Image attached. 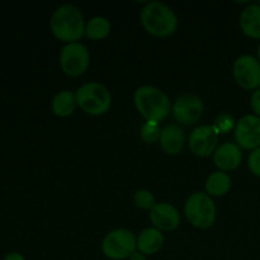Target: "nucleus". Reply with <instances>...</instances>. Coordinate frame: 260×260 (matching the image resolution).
I'll list each match as a JSON object with an SVG mask.
<instances>
[{"mask_svg": "<svg viewBox=\"0 0 260 260\" xmlns=\"http://www.w3.org/2000/svg\"><path fill=\"white\" fill-rule=\"evenodd\" d=\"M134 202L137 208L144 211H151L154 208V206L156 205L154 194L147 189L137 190L134 194Z\"/></svg>", "mask_w": 260, "mask_h": 260, "instance_id": "412c9836", "label": "nucleus"}, {"mask_svg": "<svg viewBox=\"0 0 260 260\" xmlns=\"http://www.w3.org/2000/svg\"><path fill=\"white\" fill-rule=\"evenodd\" d=\"M160 135H161V128L156 122L146 121L140 129V137L145 144H154L159 141Z\"/></svg>", "mask_w": 260, "mask_h": 260, "instance_id": "aec40b11", "label": "nucleus"}, {"mask_svg": "<svg viewBox=\"0 0 260 260\" xmlns=\"http://www.w3.org/2000/svg\"><path fill=\"white\" fill-rule=\"evenodd\" d=\"M135 107L146 121L160 123L172 112L170 99L161 89L152 85H142L134 94Z\"/></svg>", "mask_w": 260, "mask_h": 260, "instance_id": "f03ea898", "label": "nucleus"}, {"mask_svg": "<svg viewBox=\"0 0 260 260\" xmlns=\"http://www.w3.org/2000/svg\"><path fill=\"white\" fill-rule=\"evenodd\" d=\"M248 167L255 177L260 178V147L250 152L248 157Z\"/></svg>", "mask_w": 260, "mask_h": 260, "instance_id": "5701e85b", "label": "nucleus"}, {"mask_svg": "<svg viewBox=\"0 0 260 260\" xmlns=\"http://www.w3.org/2000/svg\"><path fill=\"white\" fill-rule=\"evenodd\" d=\"M231 185H233V180H231L230 175L218 170V172H213L208 175L205 183V190L211 197H221L230 192Z\"/></svg>", "mask_w": 260, "mask_h": 260, "instance_id": "f3484780", "label": "nucleus"}, {"mask_svg": "<svg viewBox=\"0 0 260 260\" xmlns=\"http://www.w3.org/2000/svg\"><path fill=\"white\" fill-rule=\"evenodd\" d=\"M150 221L155 229L162 231H173L179 226V211L170 203H156L150 211Z\"/></svg>", "mask_w": 260, "mask_h": 260, "instance_id": "f8f14e48", "label": "nucleus"}, {"mask_svg": "<svg viewBox=\"0 0 260 260\" xmlns=\"http://www.w3.org/2000/svg\"><path fill=\"white\" fill-rule=\"evenodd\" d=\"M141 24L154 37H169L177 30L178 17L174 10L160 2H150L140 14Z\"/></svg>", "mask_w": 260, "mask_h": 260, "instance_id": "7ed1b4c3", "label": "nucleus"}, {"mask_svg": "<svg viewBox=\"0 0 260 260\" xmlns=\"http://www.w3.org/2000/svg\"><path fill=\"white\" fill-rule=\"evenodd\" d=\"M233 75L236 84L245 90L260 88V61L253 55H241L234 61Z\"/></svg>", "mask_w": 260, "mask_h": 260, "instance_id": "6e6552de", "label": "nucleus"}, {"mask_svg": "<svg viewBox=\"0 0 260 260\" xmlns=\"http://www.w3.org/2000/svg\"><path fill=\"white\" fill-rule=\"evenodd\" d=\"M3 260H25V258L20 253L13 251V253L7 254V255L4 256V259H3Z\"/></svg>", "mask_w": 260, "mask_h": 260, "instance_id": "393cba45", "label": "nucleus"}, {"mask_svg": "<svg viewBox=\"0 0 260 260\" xmlns=\"http://www.w3.org/2000/svg\"><path fill=\"white\" fill-rule=\"evenodd\" d=\"M235 142L240 149L253 150L260 147V117L245 114L236 122L234 129Z\"/></svg>", "mask_w": 260, "mask_h": 260, "instance_id": "9d476101", "label": "nucleus"}, {"mask_svg": "<svg viewBox=\"0 0 260 260\" xmlns=\"http://www.w3.org/2000/svg\"><path fill=\"white\" fill-rule=\"evenodd\" d=\"M258 60L260 61V43H259V46H258Z\"/></svg>", "mask_w": 260, "mask_h": 260, "instance_id": "bb28decb", "label": "nucleus"}, {"mask_svg": "<svg viewBox=\"0 0 260 260\" xmlns=\"http://www.w3.org/2000/svg\"><path fill=\"white\" fill-rule=\"evenodd\" d=\"M212 126L215 127V129L218 132V135L229 134V132H231L233 129H235L236 122L231 114L223 113V114H220V116L216 118L215 123H213Z\"/></svg>", "mask_w": 260, "mask_h": 260, "instance_id": "4be33fe9", "label": "nucleus"}, {"mask_svg": "<svg viewBox=\"0 0 260 260\" xmlns=\"http://www.w3.org/2000/svg\"><path fill=\"white\" fill-rule=\"evenodd\" d=\"M243 160V151L234 142H226L218 146L213 154V162L221 172L235 170Z\"/></svg>", "mask_w": 260, "mask_h": 260, "instance_id": "ddd939ff", "label": "nucleus"}, {"mask_svg": "<svg viewBox=\"0 0 260 260\" xmlns=\"http://www.w3.org/2000/svg\"><path fill=\"white\" fill-rule=\"evenodd\" d=\"M239 25L246 37L260 40V5L249 4L244 8L239 19Z\"/></svg>", "mask_w": 260, "mask_h": 260, "instance_id": "2eb2a0df", "label": "nucleus"}, {"mask_svg": "<svg viewBox=\"0 0 260 260\" xmlns=\"http://www.w3.org/2000/svg\"><path fill=\"white\" fill-rule=\"evenodd\" d=\"M160 147L168 155H178L184 147V134L177 124H167L161 128L159 139Z\"/></svg>", "mask_w": 260, "mask_h": 260, "instance_id": "4468645a", "label": "nucleus"}, {"mask_svg": "<svg viewBox=\"0 0 260 260\" xmlns=\"http://www.w3.org/2000/svg\"><path fill=\"white\" fill-rule=\"evenodd\" d=\"M205 106L202 99L196 94H183L178 96L172 106V114L179 123L189 126L202 118Z\"/></svg>", "mask_w": 260, "mask_h": 260, "instance_id": "1a4fd4ad", "label": "nucleus"}, {"mask_svg": "<svg viewBox=\"0 0 260 260\" xmlns=\"http://www.w3.org/2000/svg\"><path fill=\"white\" fill-rule=\"evenodd\" d=\"M250 107L253 109L254 114L260 117V88L253 91L250 96Z\"/></svg>", "mask_w": 260, "mask_h": 260, "instance_id": "b1692460", "label": "nucleus"}, {"mask_svg": "<svg viewBox=\"0 0 260 260\" xmlns=\"http://www.w3.org/2000/svg\"><path fill=\"white\" fill-rule=\"evenodd\" d=\"M85 19L78 7L63 4L52 13L50 19V30L53 37L65 43L80 41L85 35Z\"/></svg>", "mask_w": 260, "mask_h": 260, "instance_id": "f257e3e1", "label": "nucleus"}, {"mask_svg": "<svg viewBox=\"0 0 260 260\" xmlns=\"http://www.w3.org/2000/svg\"><path fill=\"white\" fill-rule=\"evenodd\" d=\"M218 132L213 126H200L194 128L188 140V146L193 155L198 157H208L217 149Z\"/></svg>", "mask_w": 260, "mask_h": 260, "instance_id": "9b49d317", "label": "nucleus"}, {"mask_svg": "<svg viewBox=\"0 0 260 260\" xmlns=\"http://www.w3.org/2000/svg\"><path fill=\"white\" fill-rule=\"evenodd\" d=\"M75 98L79 108L90 116H102L107 113L112 106L109 90L103 84L96 81H90L78 88Z\"/></svg>", "mask_w": 260, "mask_h": 260, "instance_id": "39448f33", "label": "nucleus"}, {"mask_svg": "<svg viewBox=\"0 0 260 260\" xmlns=\"http://www.w3.org/2000/svg\"><path fill=\"white\" fill-rule=\"evenodd\" d=\"M137 250V238L127 229H116L104 236L102 251L111 260L128 259Z\"/></svg>", "mask_w": 260, "mask_h": 260, "instance_id": "423d86ee", "label": "nucleus"}, {"mask_svg": "<svg viewBox=\"0 0 260 260\" xmlns=\"http://www.w3.org/2000/svg\"><path fill=\"white\" fill-rule=\"evenodd\" d=\"M128 260H147V259H146V255H144V254L140 253L139 250H136L131 256H129Z\"/></svg>", "mask_w": 260, "mask_h": 260, "instance_id": "a878e982", "label": "nucleus"}, {"mask_svg": "<svg viewBox=\"0 0 260 260\" xmlns=\"http://www.w3.org/2000/svg\"><path fill=\"white\" fill-rule=\"evenodd\" d=\"M76 98L75 94L70 90H62L56 94L51 102V109L53 114L60 118L71 116L75 112L76 108Z\"/></svg>", "mask_w": 260, "mask_h": 260, "instance_id": "a211bd4d", "label": "nucleus"}, {"mask_svg": "<svg viewBox=\"0 0 260 260\" xmlns=\"http://www.w3.org/2000/svg\"><path fill=\"white\" fill-rule=\"evenodd\" d=\"M184 215L188 222L196 229L206 230L212 228L217 217L215 201L207 193L196 192L188 197L184 205Z\"/></svg>", "mask_w": 260, "mask_h": 260, "instance_id": "20e7f679", "label": "nucleus"}, {"mask_svg": "<svg viewBox=\"0 0 260 260\" xmlns=\"http://www.w3.org/2000/svg\"><path fill=\"white\" fill-rule=\"evenodd\" d=\"M60 68L70 78L85 74L90 65V52L88 47L80 42L66 43L60 52Z\"/></svg>", "mask_w": 260, "mask_h": 260, "instance_id": "0eeeda50", "label": "nucleus"}, {"mask_svg": "<svg viewBox=\"0 0 260 260\" xmlns=\"http://www.w3.org/2000/svg\"><path fill=\"white\" fill-rule=\"evenodd\" d=\"M164 235L155 228H147L137 236V250L144 255H154L164 245Z\"/></svg>", "mask_w": 260, "mask_h": 260, "instance_id": "dca6fc26", "label": "nucleus"}, {"mask_svg": "<svg viewBox=\"0 0 260 260\" xmlns=\"http://www.w3.org/2000/svg\"><path fill=\"white\" fill-rule=\"evenodd\" d=\"M111 23L104 17H94L86 22L85 36L89 40L102 41L111 33Z\"/></svg>", "mask_w": 260, "mask_h": 260, "instance_id": "6ab92c4d", "label": "nucleus"}]
</instances>
